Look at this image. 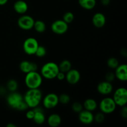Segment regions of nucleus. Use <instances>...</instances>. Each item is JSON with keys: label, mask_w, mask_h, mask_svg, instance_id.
<instances>
[{"label": "nucleus", "mask_w": 127, "mask_h": 127, "mask_svg": "<svg viewBox=\"0 0 127 127\" xmlns=\"http://www.w3.org/2000/svg\"><path fill=\"white\" fill-rule=\"evenodd\" d=\"M29 108L33 109L38 106L42 100V93L38 88L29 89L23 97Z\"/></svg>", "instance_id": "f257e3e1"}, {"label": "nucleus", "mask_w": 127, "mask_h": 127, "mask_svg": "<svg viewBox=\"0 0 127 127\" xmlns=\"http://www.w3.org/2000/svg\"><path fill=\"white\" fill-rule=\"evenodd\" d=\"M6 101L9 106L19 111H24L29 108L28 105L25 102L22 95L16 91L12 92L7 97Z\"/></svg>", "instance_id": "f03ea898"}, {"label": "nucleus", "mask_w": 127, "mask_h": 127, "mask_svg": "<svg viewBox=\"0 0 127 127\" xmlns=\"http://www.w3.org/2000/svg\"><path fill=\"white\" fill-rule=\"evenodd\" d=\"M58 65L55 62H47L42 66L40 69V74L42 78L46 79H53L56 78L59 73Z\"/></svg>", "instance_id": "7ed1b4c3"}, {"label": "nucleus", "mask_w": 127, "mask_h": 127, "mask_svg": "<svg viewBox=\"0 0 127 127\" xmlns=\"http://www.w3.org/2000/svg\"><path fill=\"white\" fill-rule=\"evenodd\" d=\"M25 84L28 89L39 88L42 84V76L37 71L26 73Z\"/></svg>", "instance_id": "20e7f679"}, {"label": "nucleus", "mask_w": 127, "mask_h": 127, "mask_svg": "<svg viewBox=\"0 0 127 127\" xmlns=\"http://www.w3.org/2000/svg\"><path fill=\"white\" fill-rule=\"evenodd\" d=\"M117 107L116 104L111 97H105L99 103L100 112L104 114H110L114 112Z\"/></svg>", "instance_id": "39448f33"}, {"label": "nucleus", "mask_w": 127, "mask_h": 127, "mask_svg": "<svg viewBox=\"0 0 127 127\" xmlns=\"http://www.w3.org/2000/svg\"><path fill=\"white\" fill-rule=\"evenodd\" d=\"M113 99L117 106L123 107L127 104V90L126 88H119L117 89L114 94Z\"/></svg>", "instance_id": "423d86ee"}, {"label": "nucleus", "mask_w": 127, "mask_h": 127, "mask_svg": "<svg viewBox=\"0 0 127 127\" xmlns=\"http://www.w3.org/2000/svg\"><path fill=\"white\" fill-rule=\"evenodd\" d=\"M38 42L33 37H29L23 43V50L28 55H33L38 48Z\"/></svg>", "instance_id": "0eeeda50"}, {"label": "nucleus", "mask_w": 127, "mask_h": 127, "mask_svg": "<svg viewBox=\"0 0 127 127\" xmlns=\"http://www.w3.org/2000/svg\"><path fill=\"white\" fill-rule=\"evenodd\" d=\"M34 22V19L31 16L22 14L17 20V25L21 29L29 31L33 28Z\"/></svg>", "instance_id": "6e6552de"}, {"label": "nucleus", "mask_w": 127, "mask_h": 127, "mask_svg": "<svg viewBox=\"0 0 127 127\" xmlns=\"http://www.w3.org/2000/svg\"><path fill=\"white\" fill-rule=\"evenodd\" d=\"M51 30L57 35H63L68 30V24L63 19L57 20L51 25Z\"/></svg>", "instance_id": "1a4fd4ad"}, {"label": "nucleus", "mask_w": 127, "mask_h": 127, "mask_svg": "<svg viewBox=\"0 0 127 127\" xmlns=\"http://www.w3.org/2000/svg\"><path fill=\"white\" fill-rule=\"evenodd\" d=\"M59 104L58 96L55 93H49L44 97L43 99V105L47 109H52L56 107Z\"/></svg>", "instance_id": "9d476101"}, {"label": "nucleus", "mask_w": 127, "mask_h": 127, "mask_svg": "<svg viewBox=\"0 0 127 127\" xmlns=\"http://www.w3.org/2000/svg\"><path fill=\"white\" fill-rule=\"evenodd\" d=\"M81 79V74L79 71L76 69H71L65 73V79L71 85H74L79 83Z\"/></svg>", "instance_id": "9b49d317"}, {"label": "nucleus", "mask_w": 127, "mask_h": 127, "mask_svg": "<svg viewBox=\"0 0 127 127\" xmlns=\"http://www.w3.org/2000/svg\"><path fill=\"white\" fill-rule=\"evenodd\" d=\"M78 118L80 122L84 125H89L94 122V114L93 112L87 110H83L79 113Z\"/></svg>", "instance_id": "f8f14e48"}, {"label": "nucleus", "mask_w": 127, "mask_h": 127, "mask_svg": "<svg viewBox=\"0 0 127 127\" xmlns=\"http://www.w3.org/2000/svg\"><path fill=\"white\" fill-rule=\"evenodd\" d=\"M19 68L22 73L26 74L29 72L37 71L38 69V65L35 62L24 60L21 62L19 64Z\"/></svg>", "instance_id": "ddd939ff"}, {"label": "nucleus", "mask_w": 127, "mask_h": 127, "mask_svg": "<svg viewBox=\"0 0 127 127\" xmlns=\"http://www.w3.org/2000/svg\"><path fill=\"white\" fill-rule=\"evenodd\" d=\"M97 90L99 94L106 95L111 94L113 91V85L112 83L104 81L99 83L97 86Z\"/></svg>", "instance_id": "4468645a"}, {"label": "nucleus", "mask_w": 127, "mask_h": 127, "mask_svg": "<svg viewBox=\"0 0 127 127\" xmlns=\"http://www.w3.org/2000/svg\"><path fill=\"white\" fill-rule=\"evenodd\" d=\"M115 78L119 81L125 82L127 80V65L125 64H119L115 69Z\"/></svg>", "instance_id": "2eb2a0df"}, {"label": "nucleus", "mask_w": 127, "mask_h": 127, "mask_svg": "<svg viewBox=\"0 0 127 127\" xmlns=\"http://www.w3.org/2000/svg\"><path fill=\"white\" fill-rule=\"evenodd\" d=\"M92 22L96 28H102L106 23V17L102 12H96L93 16Z\"/></svg>", "instance_id": "dca6fc26"}, {"label": "nucleus", "mask_w": 127, "mask_h": 127, "mask_svg": "<svg viewBox=\"0 0 127 127\" xmlns=\"http://www.w3.org/2000/svg\"><path fill=\"white\" fill-rule=\"evenodd\" d=\"M32 109L35 113L33 118V122L37 125L43 124L45 121V115L43 113V109L38 106L33 108Z\"/></svg>", "instance_id": "f3484780"}, {"label": "nucleus", "mask_w": 127, "mask_h": 127, "mask_svg": "<svg viewBox=\"0 0 127 127\" xmlns=\"http://www.w3.org/2000/svg\"><path fill=\"white\" fill-rule=\"evenodd\" d=\"M13 8L17 13L19 14H24L28 11L29 6L26 1L23 0H17L14 4Z\"/></svg>", "instance_id": "a211bd4d"}, {"label": "nucleus", "mask_w": 127, "mask_h": 127, "mask_svg": "<svg viewBox=\"0 0 127 127\" xmlns=\"http://www.w3.org/2000/svg\"><path fill=\"white\" fill-rule=\"evenodd\" d=\"M47 123L51 127H58L62 123V118L58 114H52L48 117Z\"/></svg>", "instance_id": "6ab92c4d"}, {"label": "nucleus", "mask_w": 127, "mask_h": 127, "mask_svg": "<svg viewBox=\"0 0 127 127\" xmlns=\"http://www.w3.org/2000/svg\"><path fill=\"white\" fill-rule=\"evenodd\" d=\"M83 109L89 111L93 112L97 108V102L94 99L89 98L84 100L83 102Z\"/></svg>", "instance_id": "aec40b11"}, {"label": "nucleus", "mask_w": 127, "mask_h": 127, "mask_svg": "<svg viewBox=\"0 0 127 127\" xmlns=\"http://www.w3.org/2000/svg\"><path fill=\"white\" fill-rule=\"evenodd\" d=\"M78 3L84 9L92 10L96 5V0H78Z\"/></svg>", "instance_id": "412c9836"}, {"label": "nucleus", "mask_w": 127, "mask_h": 127, "mask_svg": "<svg viewBox=\"0 0 127 127\" xmlns=\"http://www.w3.org/2000/svg\"><path fill=\"white\" fill-rule=\"evenodd\" d=\"M58 68H59L60 71L66 73L71 69L72 64L70 61L68 60H64L60 62L58 65Z\"/></svg>", "instance_id": "4be33fe9"}, {"label": "nucleus", "mask_w": 127, "mask_h": 127, "mask_svg": "<svg viewBox=\"0 0 127 127\" xmlns=\"http://www.w3.org/2000/svg\"><path fill=\"white\" fill-rule=\"evenodd\" d=\"M33 28L38 33H43L46 30V24L41 20L35 21Z\"/></svg>", "instance_id": "5701e85b"}, {"label": "nucleus", "mask_w": 127, "mask_h": 127, "mask_svg": "<svg viewBox=\"0 0 127 127\" xmlns=\"http://www.w3.org/2000/svg\"><path fill=\"white\" fill-rule=\"evenodd\" d=\"M18 83L15 79H10L9 81H7V84H6L7 89L11 93L16 91L18 88Z\"/></svg>", "instance_id": "b1692460"}, {"label": "nucleus", "mask_w": 127, "mask_h": 127, "mask_svg": "<svg viewBox=\"0 0 127 127\" xmlns=\"http://www.w3.org/2000/svg\"><path fill=\"white\" fill-rule=\"evenodd\" d=\"M107 64L110 69H115L119 65V62L115 57H110L107 61Z\"/></svg>", "instance_id": "393cba45"}, {"label": "nucleus", "mask_w": 127, "mask_h": 127, "mask_svg": "<svg viewBox=\"0 0 127 127\" xmlns=\"http://www.w3.org/2000/svg\"><path fill=\"white\" fill-rule=\"evenodd\" d=\"M74 19V14L70 11H68V12H65L64 15L63 16V20L67 23L68 24H71Z\"/></svg>", "instance_id": "a878e982"}, {"label": "nucleus", "mask_w": 127, "mask_h": 127, "mask_svg": "<svg viewBox=\"0 0 127 127\" xmlns=\"http://www.w3.org/2000/svg\"><path fill=\"white\" fill-rule=\"evenodd\" d=\"M58 100H59V103L63 105H66L70 102L71 98L68 94H62L58 96Z\"/></svg>", "instance_id": "bb28decb"}, {"label": "nucleus", "mask_w": 127, "mask_h": 127, "mask_svg": "<svg viewBox=\"0 0 127 127\" xmlns=\"http://www.w3.org/2000/svg\"><path fill=\"white\" fill-rule=\"evenodd\" d=\"M71 109L73 112H74L75 113H77V114H79L81 111H82L83 110V105L79 102L76 101L74 102L72 104Z\"/></svg>", "instance_id": "cd10ccee"}, {"label": "nucleus", "mask_w": 127, "mask_h": 127, "mask_svg": "<svg viewBox=\"0 0 127 127\" xmlns=\"http://www.w3.org/2000/svg\"><path fill=\"white\" fill-rule=\"evenodd\" d=\"M46 54H47V50H46L45 47L42 45H38L35 53V55L39 58H42V57H45Z\"/></svg>", "instance_id": "c85d7f7f"}, {"label": "nucleus", "mask_w": 127, "mask_h": 127, "mask_svg": "<svg viewBox=\"0 0 127 127\" xmlns=\"http://www.w3.org/2000/svg\"><path fill=\"white\" fill-rule=\"evenodd\" d=\"M104 119H105L104 114L102 112L97 113L95 115H94V121H95L97 124H101V123L104 122Z\"/></svg>", "instance_id": "c756f323"}, {"label": "nucleus", "mask_w": 127, "mask_h": 127, "mask_svg": "<svg viewBox=\"0 0 127 127\" xmlns=\"http://www.w3.org/2000/svg\"><path fill=\"white\" fill-rule=\"evenodd\" d=\"M105 81H107L112 83V82L114 81L115 79V73H113V72L112 71L108 72V73H107L106 74H105Z\"/></svg>", "instance_id": "7c9ffc66"}, {"label": "nucleus", "mask_w": 127, "mask_h": 127, "mask_svg": "<svg viewBox=\"0 0 127 127\" xmlns=\"http://www.w3.org/2000/svg\"><path fill=\"white\" fill-rule=\"evenodd\" d=\"M34 111L33 110V109L32 110H28V111L26 112V117L27 119L29 120H33V118L34 117Z\"/></svg>", "instance_id": "2f4dec72"}, {"label": "nucleus", "mask_w": 127, "mask_h": 127, "mask_svg": "<svg viewBox=\"0 0 127 127\" xmlns=\"http://www.w3.org/2000/svg\"><path fill=\"white\" fill-rule=\"evenodd\" d=\"M120 115L124 119H127V107L126 105L122 107L121 111H120Z\"/></svg>", "instance_id": "473e14b6"}, {"label": "nucleus", "mask_w": 127, "mask_h": 127, "mask_svg": "<svg viewBox=\"0 0 127 127\" xmlns=\"http://www.w3.org/2000/svg\"><path fill=\"white\" fill-rule=\"evenodd\" d=\"M56 78H57V79L60 81L64 80V79H65V73H63V72L59 71V73L57 74Z\"/></svg>", "instance_id": "72a5a7b5"}, {"label": "nucleus", "mask_w": 127, "mask_h": 127, "mask_svg": "<svg viewBox=\"0 0 127 127\" xmlns=\"http://www.w3.org/2000/svg\"><path fill=\"white\" fill-rule=\"evenodd\" d=\"M100 3L103 5V6H108L110 4V0H100Z\"/></svg>", "instance_id": "f704fd0d"}, {"label": "nucleus", "mask_w": 127, "mask_h": 127, "mask_svg": "<svg viewBox=\"0 0 127 127\" xmlns=\"http://www.w3.org/2000/svg\"><path fill=\"white\" fill-rule=\"evenodd\" d=\"M8 0H0V6H4L7 2Z\"/></svg>", "instance_id": "c9c22d12"}, {"label": "nucleus", "mask_w": 127, "mask_h": 127, "mask_svg": "<svg viewBox=\"0 0 127 127\" xmlns=\"http://www.w3.org/2000/svg\"><path fill=\"white\" fill-rule=\"evenodd\" d=\"M6 127H16V125H14V124H9L6 125Z\"/></svg>", "instance_id": "e433bc0d"}]
</instances>
